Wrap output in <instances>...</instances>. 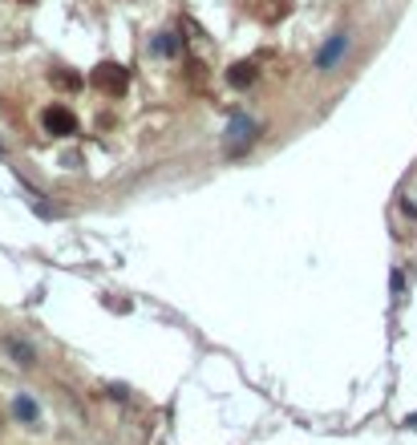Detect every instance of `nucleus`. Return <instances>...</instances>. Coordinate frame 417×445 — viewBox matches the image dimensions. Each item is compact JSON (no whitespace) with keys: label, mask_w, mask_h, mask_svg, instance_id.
Returning <instances> with one entry per match:
<instances>
[{"label":"nucleus","mask_w":417,"mask_h":445,"mask_svg":"<svg viewBox=\"0 0 417 445\" xmlns=\"http://www.w3.org/2000/svg\"><path fill=\"white\" fill-rule=\"evenodd\" d=\"M93 86L101 89V93H110V98H118L122 89H126L130 73H126V65H118V61H101L98 69H93V77H89Z\"/></svg>","instance_id":"1"},{"label":"nucleus","mask_w":417,"mask_h":445,"mask_svg":"<svg viewBox=\"0 0 417 445\" xmlns=\"http://www.w3.org/2000/svg\"><path fill=\"white\" fill-rule=\"evenodd\" d=\"M41 126H45V134H53V138L77 134V118H73V110H65V106H49V110L41 113Z\"/></svg>","instance_id":"2"},{"label":"nucleus","mask_w":417,"mask_h":445,"mask_svg":"<svg viewBox=\"0 0 417 445\" xmlns=\"http://www.w3.org/2000/svg\"><path fill=\"white\" fill-rule=\"evenodd\" d=\"M227 81H231L235 89L252 86V81H255V65H252V61H235V65H231V73H227Z\"/></svg>","instance_id":"3"},{"label":"nucleus","mask_w":417,"mask_h":445,"mask_svg":"<svg viewBox=\"0 0 417 445\" xmlns=\"http://www.w3.org/2000/svg\"><path fill=\"white\" fill-rule=\"evenodd\" d=\"M344 45H349V41H344V33H336V37H332V45H329V49H324V53H320V69H329V65L332 61H336V57H341V53H344Z\"/></svg>","instance_id":"4"},{"label":"nucleus","mask_w":417,"mask_h":445,"mask_svg":"<svg viewBox=\"0 0 417 445\" xmlns=\"http://www.w3.org/2000/svg\"><path fill=\"white\" fill-rule=\"evenodd\" d=\"M4 348H9V352H13V357L21 360V364H33V348H29V344H21L16 336H9V340H4Z\"/></svg>","instance_id":"5"},{"label":"nucleus","mask_w":417,"mask_h":445,"mask_svg":"<svg viewBox=\"0 0 417 445\" xmlns=\"http://www.w3.org/2000/svg\"><path fill=\"white\" fill-rule=\"evenodd\" d=\"M252 130L255 126L247 122V118H235V122H231V142H252Z\"/></svg>","instance_id":"6"},{"label":"nucleus","mask_w":417,"mask_h":445,"mask_svg":"<svg viewBox=\"0 0 417 445\" xmlns=\"http://www.w3.org/2000/svg\"><path fill=\"white\" fill-rule=\"evenodd\" d=\"M16 417L29 421V425H37V405H33L29 397H16Z\"/></svg>","instance_id":"7"},{"label":"nucleus","mask_w":417,"mask_h":445,"mask_svg":"<svg viewBox=\"0 0 417 445\" xmlns=\"http://www.w3.org/2000/svg\"><path fill=\"white\" fill-rule=\"evenodd\" d=\"M53 77H57V86H65V89H73V86H77V77H73V73H53Z\"/></svg>","instance_id":"8"},{"label":"nucleus","mask_w":417,"mask_h":445,"mask_svg":"<svg viewBox=\"0 0 417 445\" xmlns=\"http://www.w3.org/2000/svg\"><path fill=\"white\" fill-rule=\"evenodd\" d=\"M409 425H413V429H417V417H409Z\"/></svg>","instance_id":"9"}]
</instances>
